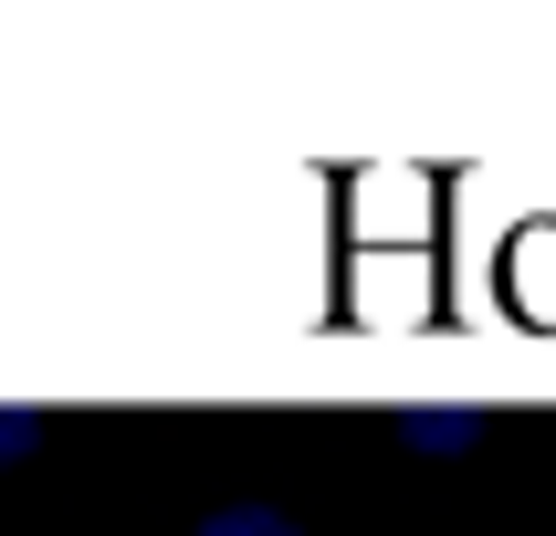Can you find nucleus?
Here are the masks:
<instances>
[{"mask_svg": "<svg viewBox=\"0 0 556 536\" xmlns=\"http://www.w3.org/2000/svg\"><path fill=\"white\" fill-rule=\"evenodd\" d=\"M389 432L409 441V452H472V432H483V410L472 400H409Z\"/></svg>", "mask_w": 556, "mask_h": 536, "instance_id": "f257e3e1", "label": "nucleus"}, {"mask_svg": "<svg viewBox=\"0 0 556 536\" xmlns=\"http://www.w3.org/2000/svg\"><path fill=\"white\" fill-rule=\"evenodd\" d=\"M189 536H305L283 504H220V515H200Z\"/></svg>", "mask_w": 556, "mask_h": 536, "instance_id": "f03ea898", "label": "nucleus"}, {"mask_svg": "<svg viewBox=\"0 0 556 536\" xmlns=\"http://www.w3.org/2000/svg\"><path fill=\"white\" fill-rule=\"evenodd\" d=\"M31 441H42V410H31V400H0V463H22Z\"/></svg>", "mask_w": 556, "mask_h": 536, "instance_id": "7ed1b4c3", "label": "nucleus"}]
</instances>
